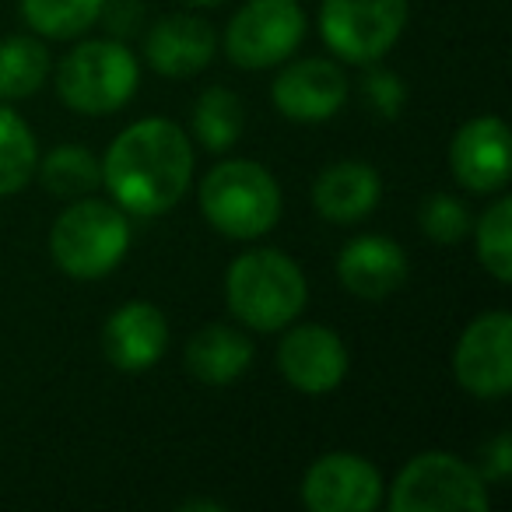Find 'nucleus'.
<instances>
[{"label": "nucleus", "mask_w": 512, "mask_h": 512, "mask_svg": "<svg viewBox=\"0 0 512 512\" xmlns=\"http://www.w3.org/2000/svg\"><path fill=\"white\" fill-rule=\"evenodd\" d=\"M193 144L165 116L130 123L106 151L102 183L120 211L158 218L172 211L190 190Z\"/></svg>", "instance_id": "nucleus-1"}, {"label": "nucleus", "mask_w": 512, "mask_h": 512, "mask_svg": "<svg viewBox=\"0 0 512 512\" xmlns=\"http://www.w3.org/2000/svg\"><path fill=\"white\" fill-rule=\"evenodd\" d=\"M306 274L281 249L242 253L225 274V302L232 316L260 334L285 330L306 309Z\"/></svg>", "instance_id": "nucleus-2"}, {"label": "nucleus", "mask_w": 512, "mask_h": 512, "mask_svg": "<svg viewBox=\"0 0 512 512\" xmlns=\"http://www.w3.org/2000/svg\"><path fill=\"white\" fill-rule=\"evenodd\" d=\"M200 211L225 239H260L281 218V186L264 165L232 158L204 176Z\"/></svg>", "instance_id": "nucleus-3"}, {"label": "nucleus", "mask_w": 512, "mask_h": 512, "mask_svg": "<svg viewBox=\"0 0 512 512\" xmlns=\"http://www.w3.org/2000/svg\"><path fill=\"white\" fill-rule=\"evenodd\" d=\"M130 249V221L127 211L116 204L92 197H78L50 232L53 264L78 281L106 278Z\"/></svg>", "instance_id": "nucleus-4"}, {"label": "nucleus", "mask_w": 512, "mask_h": 512, "mask_svg": "<svg viewBox=\"0 0 512 512\" xmlns=\"http://www.w3.org/2000/svg\"><path fill=\"white\" fill-rule=\"evenodd\" d=\"M141 85L137 57L120 39H92L74 46L57 74V95L64 106L85 116H109L134 99Z\"/></svg>", "instance_id": "nucleus-5"}, {"label": "nucleus", "mask_w": 512, "mask_h": 512, "mask_svg": "<svg viewBox=\"0 0 512 512\" xmlns=\"http://www.w3.org/2000/svg\"><path fill=\"white\" fill-rule=\"evenodd\" d=\"M393 512H453L488 509L484 477L453 453H421L397 474L390 488Z\"/></svg>", "instance_id": "nucleus-6"}, {"label": "nucleus", "mask_w": 512, "mask_h": 512, "mask_svg": "<svg viewBox=\"0 0 512 512\" xmlns=\"http://www.w3.org/2000/svg\"><path fill=\"white\" fill-rule=\"evenodd\" d=\"M407 0H323L320 36L344 64H376L397 46Z\"/></svg>", "instance_id": "nucleus-7"}, {"label": "nucleus", "mask_w": 512, "mask_h": 512, "mask_svg": "<svg viewBox=\"0 0 512 512\" xmlns=\"http://www.w3.org/2000/svg\"><path fill=\"white\" fill-rule=\"evenodd\" d=\"M306 36V15L299 0H249L235 11L225 32V53L242 71L278 67L299 50Z\"/></svg>", "instance_id": "nucleus-8"}, {"label": "nucleus", "mask_w": 512, "mask_h": 512, "mask_svg": "<svg viewBox=\"0 0 512 512\" xmlns=\"http://www.w3.org/2000/svg\"><path fill=\"white\" fill-rule=\"evenodd\" d=\"M453 372L467 393L498 400L512 390V316L505 309L484 313L463 330Z\"/></svg>", "instance_id": "nucleus-9"}, {"label": "nucleus", "mask_w": 512, "mask_h": 512, "mask_svg": "<svg viewBox=\"0 0 512 512\" xmlns=\"http://www.w3.org/2000/svg\"><path fill=\"white\" fill-rule=\"evenodd\" d=\"M309 512H369L383 502V477L355 453H327L302 477Z\"/></svg>", "instance_id": "nucleus-10"}, {"label": "nucleus", "mask_w": 512, "mask_h": 512, "mask_svg": "<svg viewBox=\"0 0 512 512\" xmlns=\"http://www.w3.org/2000/svg\"><path fill=\"white\" fill-rule=\"evenodd\" d=\"M278 369L302 393H330L348 376V348L341 334L320 323L292 327L278 344Z\"/></svg>", "instance_id": "nucleus-11"}, {"label": "nucleus", "mask_w": 512, "mask_h": 512, "mask_svg": "<svg viewBox=\"0 0 512 512\" xmlns=\"http://www.w3.org/2000/svg\"><path fill=\"white\" fill-rule=\"evenodd\" d=\"M271 95L292 123H327L348 102V78L330 60H299L278 74Z\"/></svg>", "instance_id": "nucleus-12"}, {"label": "nucleus", "mask_w": 512, "mask_h": 512, "mask_svg": "<svg viewBox=\"0 0 512 512\" xmlns=\"http://www.w3.org/2000/svg\"><path fill=\"white\" fill-rule=\"evenodd\" d=\"M449 165L460 186L470 193H495L509 183V130L502 116L467 120L453 137Z\"/></svg>", "instance_id": "nucleus-13"}, {"label": "nucleus", "mask_w": 512, "mask_h": 512, "mask_svg": "<svg viewBox=\"0 0 512 512\" xmlns=\"http://www.w3.org/2000/svg\"><path fill=\"white\" fill-rule=\"evenodd\" d=\"M169 348V323L151 302H127L102 327V351L120 372H144Z\"/></svg>", "instance_id": "nucleus-14"}, {"label": "nucleus", "mask_w": 512, "mask_h": 512, "mask_svg": "<svg viewBox=\"0 0 512 512\" xmlns=\"http://www.w3.org/2000/svg\"><path fill=\"white\" fill-rule=\"evenodd\" d=\"M218 53V36L197 15H169L151 25L144 39L148 67L162 78H193L200 74Z\"/></svg>", "instance_id": "nucleus-15"}, {"label": "nucleus", "mask_w": 512, "mask_h": 512, "mask_svg": "<svg viewBox=\"0 0 512 512\" xmlns=\"http://www.w3.org/2000/svg\"><path fill=\"white\" fill-rule=\"evenodd\" d=\"M337 278L358 299L379 302L404 288L407 253L386 235H358L337 256Z\"/></svg>", "instance_id": "nucleus-16"}, {"label": "nucleus", "mask_w": 512, "mask_h": 512, "mask_svg": "<svg viewBox=\"0 0 512 512\" xmlns=\"http://www.w3.org/2000/svg\"><path fill=\"white\" fill-rule=\"evenodd\" d=\"M379 197H383V179L365 162L327 165L313 186V207L337 225L369 218L379 207Z\"/></svg>", "instance_id": "nucleus-17"}, {"label": "nucleus", "mask_w": 512, "mask_h": 512, "mask_svg": "<svg viewBox=\"0 0 512 512\" xmlns=\"http://www.w3.org/2000/svg\"><path fill=\"white\" fill-rule=\"evenodd\" d=\"M253 365V341L225 323L197 330L186 344V369L207 386H228L242 379Z\"/></svg>", "instance_id": "nucleus-18"}, {"label": "nucleus", "mask_w": 512, "mask_h": 512, "mask_svg": "<svg viewBox=\"0 0 512 512\" xmlns=\"http://www.w3.org/2000/svg\"><path fill=\"white\" fill-rule=\"evenodd\" d=\"M50 74V53L36 36H8L0 43V99H29Z\"/></svg>", "instance_id": "nucleus-19"}, {"label": "nucleus", "mask_w": 512, "mask_h": 512, "mask_svg": "<svg viewBox=\"0 0 512 512\" xmlns=\"http://www.w3.org/2000/svg\"><path fill=\"white\" fill-rule=\"evenodd\" d=\"M246 127V106L228 88H207L193 102V134L207 151H228L242 137Z\"/></svg>", "instance_id": "nucleus-20"}, {"label": "nucleus", "mask_w": 512, "mask_h": 512, "mask_svg": "<svg viewBox=\"0 0 512 512\" xmlns=\"http://www.w3.org/2000/svg\"><path fill=\"white\" fill-rule=\"evenodd\" d=\"M102 4L106 0H22V18L36 36L74 39L99 22Z\"/></svg>", "instance_id": "nucleus-21"}, {"label": "nucleus", "mask_w": 512, "mask_h": 512, "mask_svg": "<svg viewBox=\"0 0 512 512\" xmlns=\"http://www.w3.org/2000/svg\"><path fill=\"white\" fill-rule=\"evenodd\" d=\"M39 179L53 197H88L102 183V165L81 144H60L39 165Z\"/></svg>", "instance_id": "nucleus-22"}, {"label": "nucleus", "mask_w": 512, "mask_h": 512, "mask_svg": "<svg viewBox=\"0 0 512 512\" xmlns=\"http://www.w3.org/2000/svg\"><path fill=\"white\" fill-rule=\"evenodd\" d=\"M36 176V137L15 109L0 106V197L18 193Z\"/></svg>", "instance_id": "nucleus-23"}, {"label": "nucleus", "mask_w": 512, "mask_h": 512, "mask_svg": "<svg viewBox=\"0 0 512 512\" xmlns=\"http://www.w3.org/2000/svg\"><path fill=\"white\" fill-rule=\"evenodd\" d=\"M477 256H481L484 271L495 281L509 285L512 281V200L502 197L481 214L474 228Z\"/></svg>", "instance_id": "nucleus-24"}, {"label": "nucleus", "mask_w": 512, "mask_h": 512, "mask_svg": "<svg viewBox=\"0 0 512 512\" xmlns=\"http://www.w3.org/2000/svg\"><path fill=\"white\" fill-rule=\"evenodd\" d=\"M418 225L421 232L432 242H442V246H453V242H463L470 235V211L463 200H456L453 193H432V197L421 204L418 211Z\"/></svg>", "instance_id": "nucleus-25"}, {"label": "nucleus", "mask_w": 512, "mask_h": 512, "mask_svg": "<svg viewBox=\"0 0 512 512\" xmlns=\"http://www.w3.org/2000/svg\"><path fill=\"white\" fill-rule=\"evenodd\" d=\"M362 88H365V102H369V109H376L383 120H393V116H397L400 109H404V102H407L404 81H400L397 74H390V71L365 74Z\"/></svg>", "instance_id": "nucleus-26"}, {"label": "nucleus", "mask_w": 512, "mask_h": 512, "mask_svg": "<svg viewBox=\"0 0 512 512\" xmlns=\"http://www.w3.org/2000/svg\"><path fill=\"white\" fill-rule=\"evenodd\" d=\"M99 18H106L113 36L127 39V36H134L137 22H141V0H106Z\"/></svg>", "instance_id": "nucleus-27"}, {"label": "nucleus", "mask_w": 512, "mask_h": 512, "mask_svg": "<svg viewBox=\"0 0 512 512\" xmlns=\"http://www.w3.org/2000/svg\"><path fill=\"white\" fill-rule=\"evenodd\" d=\"M509 474H512V442H509V435H498L488 446V453H484L481 477H488V481H505Z\"/></svg>", "instance_id": "nucleus-28"}, {"label": "nucleus", "mask_w": 512, "mask_h": 512, "mask_svg": "<svg viewBox=\"0 0 512 512\" xmlns=\"http://www.w3.org/2000/svg\"><path fill=\"white\" fill-rule=\"evenodd\" d=\"M193 509H214V512H218L221 505L218 502H186L183 505V512H193Z\"/></svg>", "instance_id": "nucleus-29"}, {"label": "nucleus", "mask_w": 512, "mask_h": 512, "mask_svg": "<svg viewBox=\"0 0 512 512\" xmlns=\"http://www.w3.org/2000/svg\"><path fill=\"white\" fill-rule=\"evenodd\" d=\"M193 8H214V4H225V0H186Z\"/></svg>", "instance_id": "nucleus-30"}]
</instances>
